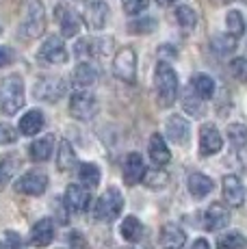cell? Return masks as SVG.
<instances>
[{
	"label": "cell",
	"mask_w": 247,
	"mask_h": 249,
	"mask_svg": "<svg viewBox=\"0 0 247 249\" xmlns=\"http://www.w3.org/2000/svg\"><path fill=\"white\" fill-rule=\"evenodd\" d=\"M24 83L20 76H9L2 85V95H0V111L4 115H16L24 107Z\"/></svg>",
	"instance_id": "cell-3"
},
{
	"label": "cell",
	"mask_w": 247,
	"mask_h": 249,
	"mask_svg": "<svg viewBox=\"0 0 247 249\" xmlns=\"http://www.w3.org/2000/svg\"><path fill=\"white\" fill-rule=\"evenodd\" d=\"M189 249H211V243H208L206 238H197V241L193 243V245L189 247Z\"/></svg>",
	"instance_id": "cell-42"
},
{
	"label": "cell",
	"mask_w": 247,
	"mask_h": 249,
	"mask_svg": "<svg viewBox=\"0 0 247 249\" xmlns=\"http://www.w3.org/2000/svg\"><path fill=\"white\" fill-rule=\"evenodd\" d=\"M120 232H122V236L126 238L128 243H139L141 236H143V223H141L137 217H132V214H130V217H126L122 221Z\"/></svg>",
	"instance_id": "cell-26"
},
{
	"label": "cell",
	"mask_w": 247,
	"mask_h": 249,
	"mask_svg": "<svg viewBox=\"0 0 247 249\" xmlns=\"http://www.w3.org/2000/svg\"><path fill=\"white\" fill-rule=\"evenodd\" d=\"M11 59H13V52L9 50V48H0V68L11 63Z\"/></svg>",
	"instance_id": "cell-41"
},
{
	"label": "cell",
	"mask_w": 247,
	"mask_h": 249,
	"mask_svg": "<svg viewBox=\"0 0 247 249\" xmlns=\"http://www.w3.org/2000/svg\"><path fill=\"white\" fill-rule=\"evenodd\" d=\"M191 89L195 91L202 100H211L212 93H215V80L208 74H195L191 78Z\"/></svg>",
	"instance_id": "cell-27"
},
{
	"label": "cell",
	"mask_w": 247,
	"mask_h": 249,
	"mask_svg": "<svg viewBox=\"0 0 247 249\" xmlns=\"http://www.w3.org/2000/svg\"><path fill=\"white\" fill-rule=\"evenodd\" d=\"M212 50L217 54H232L236 50V37L234 35H215L212 37Z\"/></svg>",
	"instance_id": "cell-31"
},
{
	"label": "cell",
	"mask_w": 247,
	"mask_h": 249,
	"mask_svg": "<svg viewBox=\"0 0 247 249\" xmlns=\"http://www.w3.org/2000/svg\"><path fill=\"white\" fill-rule=\"evenodd\" d=\"M148 152H150L152 162H154L156 167H165L169 160H172V154H169L167 143H165L163 135H159V132H154V135H152L150 145H148Z\"/></svg>",
	"instance_id": "cell-17"
},
{
	"label": "cell",
	"mask_w": 247,
	"mask_h": 249,
	"mask_svg": "<svg viewBox=\"0 0 247 249\" xmlns=\"http://www.w3.org/2000/svg\"><path fill=\"white\" fill-rule=\"evenodd\" d=\"M18 139V132L13 126L0 122V145H7V143H13Z\"/></svg>",
	"instance_id": "cell-39"
},
{
	"label": "cell",
	"mask_w": 247,
	"mask_h": 249,
	"mask_svg": "<svg viewBox=\"0 0 247 249\" xmlns=\"http://www.w3.org/2000/svg\"><path fill=\"white\" fill-rule=\"evenodd\" d=\"M182 107H184V111L191 115V117H199V115L204 113V100L199 98L191 87H189L182 93Z\"/></svg>",
	"instance_id": "cell-28"
},
{
	"label": "cell",
	"mask_w": 247,
	"mask_h": 249,
	"mask_svg": "<svg viewBox=\"0 0 247 249\" xmlns=\"http://www.w3.org/2000/svg\"><path fill=\"white\" fill-rule=\"evenodd\" d=\"M0 249H2V243H0Z\"/></svg>",
	"instance_id": "cell-44"
},
{
	"label": "cell",
	"mask_w": 247,
	"mask_h": 249,
	"mask_svg": "<svg viewBox=\"0 0 247 249\" xmlns=\"http://www.w3.org/2000/svg\"><path fill=\"white\" fill-rule=\"evenodd\" d=\"M230 223V210L226 208L221 202H212L208 206V210L204 213V226L206 230H221Z\"/></svg>",
	"instance_id": "cell-13"
},
{
	"label": "cell",
	"mask_w": 247,
	"mask_h": 249,
	"mask_svg": "<svg viewBox=\"0 0 247 249\" xmlns=\"http://www.w3.org/2000/svg\"><path fill=\"white\" fill-rule=\"evenodd\" d=\"M187 186H189V193H191L193 197L202 199V197H206L212 189H215V182L208 178V176H204V174H191L189 176Z\"/></svg>",
	"instance_id": "cell-23"
},
{
	"label": "cell",
	"mask_w": 247,
	"mask_h": 249,
	"mask_svg": "<svg viewBox=\"0 0 247 249\" xmlns=\"http://www.w3.org/2000/svg\"><path fill=\"white\" fill-rule=\"evenodd\" d=\"M56 20L61 24V33L63 37H76L80 31V18L76 16V11L68 7H56Z\"/></svg>",
	"instance_id": "cell-19"
},
{
	"label": "cell",
	"mask_w": 247,
	"mask_h": 249,
	"mask_svg": "<svg viewBox=\"0 0 247 249\" xmlns=\"http://www.w3.org/2000/svg\"><path fill=\"white\" fill-rule=\"evenodd\" d=\"M165 130H167V137L172 139L174 143L182 145V143H189V122L182 117V115H172L165 124Z\"/></svg>",
	"instance_id": "cell-16"
},
{
	"label": "cell",
	"mask_w": 247,
	"mask_h": 249,
	"mask_svg": "<svg viewBox=\"0 0 247 249\" xmlns=\"http://www.w3.org/2000/svg\"><path fill=\"white\" fill-rule=\"evenodd\" d=\"M108 20V4L106 0H87L85 4V22L89 28L100 31V28L106 26Z\"/></svg>",
	"instance_id": "cell-11"
},
{
	"label": "cell",
	"mask_w": 247,
	"mask_h": 249,
	"mask_svg": "<svg viewBox=\"0 0 247 249\" xmlns=\"http://www.w3.org/2000/svg\"><path fill=\"white\" fill-rule=\"evenodd\" d=\"M247 238L241 232H226L217 238V249H245Z\"/></svg>",
	"instance_id": "cell-30"
},
{
	"label": "cell",
	"mask_w": 247,
	"mask_h": 249,
	"mask_svg": "<svg viewBox=\"0 0 247 249\" xmlns=\"http://www.w3.org/2000/svg\"><path fill=\"white\" fill-rule=\"evenodd\" d=\"M228 139L234 147H243L247 143V126L243 124H230L228 126Z\"/></svg>",
	"instance_id": "cell-34"
},
{
	"label": "cell",
	"mask_w": 247,
	"mask_h": 249,
	"mask_svg": "<svg viewBox=\"0 0 247 249\" xmlns=\"http://www.w3.org/2000/svg\"><path fill=\"white\" fill-rule=\"evenodd\" d=\"M46 28V11H44V4L39 0H31L26 7V16L24 22L20 26V35L26 37V39H37V37L44 33Z\"/></svg>",
	"instance_id": "cell-4"
},
{
	"label": "cell",
	"mask_w": 247,
	"mask_h": 249,
	"mask_svg": "<svg viewBox=\"0 0 247 249\" xmlns=\"http://www.w3.org/2000/svg\"><path fill=\"white\" fill-rule=\"evenodd\" d=\"M230 71L236 80H241V83L247 85V59L245 56H236V59H232Z\"/></svg>",
	"instance_id": "cell-36"
},
{
	"label": "cell",
	"mask_w": 247,
	"mask_h": 249,
	"mask_svg": "<svg viewBox=\"0 0 247 249\" xmlns=\"http://www.w3.org/2000/svg\"><path fill=\"white\" fill-rule=\"evenodd\" d=\"M70 113L76 119H91L93 115L98 113V100L96 95H91L89 91H76V93L70 98Z\"/></svg>",
	"instance_id": "cell-6"
},
{
	"label": "cell",
	"mask_w": 247,
	"mask_h": 249,
	"mask_svg": "<svg viewBox=\"0 0 247 249\" xmlns=\"http://www.w3.org/2000/svg\"><path fill=\"white\" fill-rule=\"evenodd\" d=\"M65 206L72 213H85L91 204V193H89V186L85 184H70L65 189Z\"/></svg>",
	"instance_id": "cell-10"
},
{
	"label": "cell",
	"mask_w": 247,
	"mask_h": 249,
	"mask_svg": "<svg viewBox=\"0 0 247 249\" xmlns=\"http://www.w3.org/2000/svg\"><path fill=\"white\" fill-rule=\"evenodd\" d=\"M78 180H80V184L89 186V189L98 186L100 184V167L93 165V162H83L78 169Z\"/></svg>",
	"instance_id": "cell-29"
},
{
	"label": "cell",
	"mask_w": 247,
	"mask_h": 249,
	"mask_svg": "<svg viewBox=\"0 0 247 249\" xmlns=\"http://www.w3.org/2000/svg\"><path fill=\"white\" fill-rule=\"evenodd\" d=\"M35 98L46 100V102H56L65 95V83L61 78H44L35 85Z\"/></svg>",
	"instance_id": "cell-12"
},
{
	"label": "cell",
	"mask_w": 247,
	"mask_h": 249,
	"mask_svg": "<svg viewBox=\"0 0 247 249\" xmlns=\"http://www.w3.org/2000/svg\"><path fill=\"white\" fill-rule=\"evenodd\" d=\"M143 176H145V162L141 159V154H137V152L128 154L126 160H124V182L130 186L139 184L143 180Z\"/></svg>",
	"instance_id": "cell-14"
},
{
	"label": "cell",
	"mask_w": 247,
	"mask_h": 249,
	"mask_svg": "<svg viewBox=\"0 0 247 249\" xmlns=\"http://www.w3.org/2000/svg\"><path fill=\"white\" fill-rule=\"evenodd\" d=\"M72 78H74V85H76V87L87 89V87H91V85H96V80H98V70L93 68L91 63L83 61V63L76 65Z\"/></svg>",
	"instance_id": "cell-21"
},
{
	"label": "cell",
	"mask_w": 247,
	"mask_h": 249,
	"mask_svg": "<svg viewBox=\"0 0 247 249\" xmlns=\"http://www.w3.org/2000/svg\"><path fill=\"white\" fill-rule=\"evenodd\" d=\"M143 180H145V186H150V189H163V186L167 184L169 178H167V174H165L163 169H152V171L145 169Z\"/></svg>",
	"instance_id": "cell-35"
},
{
	"label": "cell",
	"mask_w": 247,
	"mask_h": 249,
	"mask_svg": "<svg viewBox=\"0 0 247 249\" xmlns=\"http://www.w3.org/2000/svg\"><path fill=\"white\" fill-rule=\"evenodd\" d=\"M48 189V176L41 171H28L16 180V191L24 195H44Z\"/></svg>",
	"instance_id": "cell-7"
},
{
	"label": "cell",
	"mask_w": 247,
	"mask_h": 249,
	"mask_svg": "<svg viewBox=\"0 0 247 249\" xmlns=\"http://www.w3.org/2000/svg\"><path fill=\"white\" fill-rule=\"evenodd\" d=\"M154 28H156V20H152V18H145V20L132 22L130 26H128V31H130V33H152Z\"/></svg>",
	"instance_id": "cell-37"
},
{
	"label": "cell",
	"mask_w": 247,
	"mask_h": 249,
	"mask_svg": "<svg viewBox=\"0 0 247 249\" xmlns=\"http://www.w3.org/2000/svg\"><path fill=\"white\" fill-rule=\"evenodd\" d=\"M4 245H7V249H24V241H22V236L18 232L7 230L4 232Z\"/></svg>",
	"instance_id": "cell-38"
},
{
	"label": "cell",
	"mask_w": 247,
	"mask_h": 249,
	"mask_svg": "<svg viewBox=\"0 0 247 249\" xmlns=\"http://www.w3.org/2000/svg\"><path fill=\"white\" fill-rule=\"evenodd\" d=\"M122 210H124V195L115 186H111V189H106L98 197L96 206H93V217H96L98 221L108 223V221H115Z\"/></svg>",
	"instance_id": "cell-2"
},
{
	"label": "cell",
	"mask_w": 247,
	"mask_h": 249,
	"mask_svg": "<svg viewBox=\"0 0 247 249\" xmlns=\"http://www.w3.org/2000/svg\"><path fill=\"white\" fill-rule=\"evenodd\" d=\"M184 241H187V236L176 223H165L160 228V245L165 249H182Z\"/></svg>",
	"instance_id": "cell-20"
},
{
	"label": "cell",
	"mask_w": 247,
	"mask_h": 249,
	"mask_svg": "<svg viewBox=\"0 0 247 249\" xmlns=\"http://www.w3.org/2000/svg\"><path fill=\"white\" fill-rule=\"evenodd\" d=\"M156 2H159L160 7H167V4H174V2H178V0H156Z\"/></svg>",
	"instance_id": "cell-43"
},
{
	"label": "cell",
	"mask_w": 247,
	"mask_h": 249,
	"mask_svg": "<svg viewBox=\"0 0 247 249\" xmlns=\"http://www.w3.org/2000/svg\"><path fill=\"white\" fill-rule=\"evenodd\" d=\"M37 56H39V61H44V63H52V65L65 63V61H68V50H65L63 39H59L56 35L48 37V39L41 44Z\"/></svg>",
	"instance_id": "cell-8"
},
{
	"label": "cell",
	"mask_w": 247,
	"mask_h": 249,
	"mask_svg": "<svg viewBox=\"0 0 247 249\" xmlns=\"http://www.w3.org/2000/svg\"><path fill=\"white\" fill-rule=\"evenodd\" d=\"M113 74L124 83H135L137 78V54L132 48H122L113 61Z\"/></svg>",
	"instance_id": "cell-5"
},
{
	"label": "cell",
	"mask_w": 247,
	"mask_h": 249,
	"mask_svg": "<svg viewBox=\"0 0 247 249\" xmlns=\"http://www.w3.org/2000/svg\"><path fill=\"white\" fill-rule=\"evenodd\" d=\"M52 150H54V139L48 135V137H41V139H37V141L31 143L28 156H31V160H35V162H44L52 156Z\"/></svg>",
	"instance_id": "cell-22"
},
{
	"label": "cell",
	"mask_w": 247,
	"mask_h": 249,
	"mask_svg": "<svg viewBox=\"0 0 247 249\" xmlns=\"http://www.w3.org/2000/svg\"><path fill=\"white\" fill-rule=\"evenodd\" d=\"M54 238V226L50 219H41L31 230V245L33 247H48Z\"/></svg>",
	"instance_id": "cell-18"
},
{
	"label": "cell",
	"mask_w": 247,
	"mask_h": 249,
	"mask_svg": "<svg viewBox=\"0 0 247 249\" xmlns=\"http://www.w3.org/2000/svg\"><path fill=\"white\" fill-rule=\"evenodd\" d=\"M145 7H148V0H124V11H126L128 16H137V13H141Z\"/></svg>",
	"instance_id": "cell-40"
},
{
	"label": "cell",
	"mask_w": 247,
	"mask_h": 249,
	"mask_svg": "<svg viewBox=\"0 0 247 249\" xmlns=\"http://www.w3.org/2000/svg\"><path fill=\"white\" fill-rule=\"evenodd\" d=\"M223 199L230 206H243L245 204V186L239 180V176H226L223 178Z\"/></svg>",
	"instance_id": "cell-15"
},
{
	"label": "cell",
	"mask_w": 247,
	"mask_h": 249,
	"mask_svg": "<svg viewBox=\"0 0 247 249\" xmlns=\"http://www.w3.org/2000/svg\"><path fill=\"white\" fill-rule=\"evenodd\" d=\"M223 147L221 132L217 130L215 124H204L199 128V154L202 156H212Z\"/></svg>",
	"instance_id": "cell-9"
},
{
	"label": "cell",
	"mask_w": 247,
	"mask_h": 249,
	"mask_svg": "<svg viewBox=\"0 0 247 249\" xmlns=\"http://www.w3.org/2000/svg\"><path fill=\"white\" fill-rule=\"evenodd\" d=\"M154 91L163 108H169L178 98V76L167 61H159L154 70Z\"/></svg>",
	"instance_id": "cell-1"
},
{
	"label": "cell",
	"mask_w": 247,
	"mask_h": 249,
	"mask_svg": "<svg viewBox=\"0 0 247 249\" xmlns=\"http://www.w3.org/2000/svg\"><path fill=\"white\" fill-rule=\"evenodd\" d=\"M76 167V152L72 150V143L70 141H61L59 150H56V169L59 171H70Z\"/></svg>",
	"instance_id": "cell-25"
},
{
	"label": "cell",
	"mask_w": 247,
	"mask_h": 249,
	"mask_svg": "<svg viewBox=\"0 0 247 249\" xmlns=\"http://www.w3.org/2000/svg\"><path fill=\"white\" fill-rule=\"evenodd\" d=\"M0 31H2V26H0Z\"/></svg>",
	"instance_id": "cell-45"
},
{
	"label": "cell",
	"mask_w": 247,
	"mask_h": 249,
	"mask_svg": "<svg viewBox=\"0 0 247 249\" xmlns=\"http://www.w3.org/2000/svg\"><path fill=\"white\" fill-rule=\"evenodd\" d=\"M44 124H46L44 113L41 111H28L24 117L20 119V132L22 135H26V137H33V135H37V132L44 128Z\"/></svg>",
	"instance_id": "cell-24"
},
{
	"label": "cell",
	"mask_w": 247,
	"mask_h": 249,
	"mask_svg": "<svg viewBox=\"0 0 247 249\" xmlns=\"http://www.w3.org/2000/svg\"><path fill=\"white\" fill-rule=\"evenodd\" d=\"M226 24H228V33L230 35H234L236 39H239L241 35L245 33V18L241 16V11H228V18H226Z\"/></svg>",
	"instance_id": "cell-32"
},
{
	"label": "cell",
	"mask_w": 247,
	"mask_h": 249,
	"mask_svg": "<svg viewBox=\"0 0 247 249\" xmlns=\"http://www.w3.org/2000/svg\"><path fill=\"white\" fill-rule=\"evenodd\" d=\"M176 20H178V24L182 28L191 31V28H195V24H197V16H195V11H193L191 7L182 4V7L176 9Z\"/></svg>",
	"instance_id": "cell-33"
}]
</instances>
